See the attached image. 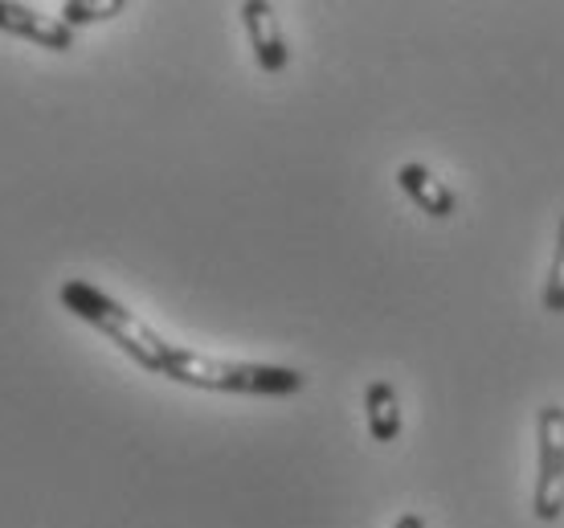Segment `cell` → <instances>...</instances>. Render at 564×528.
Listing matches in <instances>:
<instances>
[{
	"label": "cell",
	"instance_id": "6da1fadb",
	"mask_svg": "<svg viewBox=\"0 0 564 528\" xmlns=\"http://www.w3.org/2000/svg\"><path fill=\"white\" fill-rule=\"evenodd\" d=\"M57 300H62L66 312H74L78 320H86L95 332H102L119 353H128L140 369L160 373V377H164L172 341H164L155 328H148L140 315L131 312V308H123L119 300H111L102 287L86 283V279H66L62 291H57Z\"/></svg>",
	"mask_w": 564,
	"mask_h": 528
},
{
	"label": "cell",
	"instance_id": "277c9868",
	"mask_svg": "<svg viewBox=\"0 0 564 528\" xmlns=\"http://www.w3.org/2000/svg\"><path fill=\"white\" fill-rule=\"evenodd\" d=\"M0 29L29 45L54 50V54H66L74 45V29L62 17H50L33 4H17V0H0Z\"/></svg>",
	"mask_w": 564,
	"mask_h": 528
},
{
	"label": "cell",
	"instance_id": "30bf717a",
	"mask_svg": "<svg viewBox=\"0 0 564 528\" xmlns=\"http://www.w3.org/2000/svg\"><path fill=\"white\" fill-rule=\"evenodd\" d=\"M393 528H425V516H417V513L397 516V525H393Z\"/></svg>",
	"mask_w": 564,
	"mask_h": 528
},
{
	"label": "cell",
	"instance_id": "9c48e42d",
	"mask_svg": "<svg viewBox=\"0 0 564 528\" xmlns=\"http://www.w3.org/2000/svg\"><path fill=\"white\" fill-rule=\"evenodd\" d=\"M544 308L552 315H564V222L556 229V246H552V267L544 279Z\"/></svg>",
	"mask_w": 564,
	"mask_h": 528
},
{
	"label": "cell",
	"instance_id": "52a82bcc",
	"mask_svg": "<svg viewBox=\"0 0 564 528\" xmlns=\"http://www.w3.org/2000/svg\"><path fill=\"white\" fill-rule=\"evenodd\" d=\"M365 422L377 443H393L401 434V398L389 381H372L365 389Z\"/></svg>",
	"mask_w": 564,
	"mask_h": 528
},
{
	"label": "cell",
	"instance_id": "8992f818",
	"mask_svg": "<svg viewBox=\"0 0 564 528\" xmlns=\"http://www.w3.org/2000/svg\"><path fill=\"white\" fill-rule=\"evenodd\" d=\"M397 185L405 188V197H410L425 217H451L454 209H458L454 188L446 185L437 172H430L425 164H417V160H410V164H401V169H397Z\"/></svg>",
	"mask_w": 564,
	"mask_h": 528
},
{
	"label": "cell",
	"instance_id": "ba28073f",
	"mask_svg": "<svg viewBox=\"0 0 564 528\" xmlns=\"http://www.w3.org/2000/svg\"><path fill=\"white\" fill-rule=\"evenodd\" d=\"M57 13H62V21L70 29H78V25H95V21H111V17L128 13V4H123V0H66Z\"/></svg>",
	"mask_w": 564,
	"mask_h": 528
},
{
	"label": "cell",
	"instance_id": "3957f363",
	"mask_svg": "<svg viewBox=\"0 0 564 528\" xmlns=\"http://www.w3.org/2000/svg\"><path fill=\"white\" fill-rule=\"evenodd\" d=\"M532 513L552 525L564 513V406H544L536 418V487Z\"/></svg>",
	"mask_w": 564,
	"mask_h": 528
},
{
	"label": "cell",
	"instance_id": "5b68a950",
	"mask_svg": "<svg viewBox=\"0 0 564 528\" xmlns=\"http://www.w3.org/2000/svg\"><path fill=\"white\" fill-rule=\"evenodd\" d=\"M241 25H246V37L254 45V62L267 74L286 71V37H282L279 13L267 0H246L241 4Z\"/></svg>",
	"mask_w": 564,
	"mask_h": 528
},
{
	"label": "cell",
	"instance_id": "7a4b0ae2",
	"mask_svg": "<svg viewBox=\"0 0 564 528\" xmlns=\"http://www.w3.org/2000/svg\"><path fill=\"white\" fill-rule=\"evenodd\" d=\"M169 381L193 389H213V394H250V398H286L307 386V377L286 365H258V360H221L205 357L197 348L172 344L169 365H164Z\"/></svg>",
	"mask_w": 564,
	"mask_h": 528
}]
</instances>
